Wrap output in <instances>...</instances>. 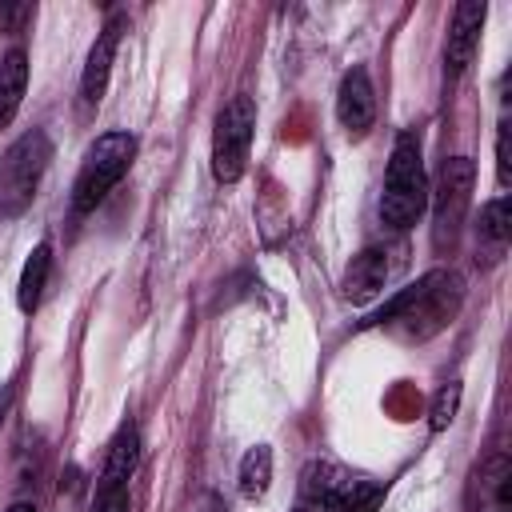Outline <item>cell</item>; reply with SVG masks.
Returning a JSON list of instances; mask_svg holds the SVG:
<instances>
[{
	"label": "cell",
	"mask_w": 512,
	"mask_h": 512,
	"mask_svg": "<svg viewBox=\"0 0 512 512\" xmlns=\"http://www.w3.org/2000/svg\"><path fill=\"white\" fill-rule=\"evenodd\" d=\"M136 460H140V432L136 424H120V432L112 436L108 444V456H104V472H100V488H128L132 472H136Z\"/></svg>",
	"instance_id": "cell-13"
},
{
	"label": "cell",
	"mask_w": 512,
	"mask_h": 512,
	"mask_svg": "<svg viewBox=\"0 0 512 512\" xmlns=\"http://www.w3.org/2000/svg\"><path fill=\"white\" fill-rule=\"evenodd\" d=\"M268 484H272V448L256 444L240 460V496L244 500H260L268 492Z\"/></svg>",
	"instance_id": "cell-17"
},
{
	"label": "cell",
	"mask_w": 512,
	"mask_h": 512,
	"mask_svg": "<svg viewBox=\"0 0 512 512\" xmlns=\"http://www.w3.org/2000/svg\"><path fill=\"white\" fill-rule=\"evenodd\" d=\"M456 408H460V380H448V384H440V392L432 396L428 428H432V432H444V428L456 420Z\"/></svg>",
	"instance_id": "cell-18"
},
{
	"label": "cell",
	"mask_w": 512,
	"mask_h": 512,
	"mask_svg": "<svg viewBox=\"0 0 512 512\" xmlns=\"http://www.w3.org/2000/svg\"><path fill=\"white\" fill-rule=\"evenodd\" d=\"M296 512H304V508H296Z\"/></svg>",
	"instance_id": "cell-23"
},
{
	"label": "cell",
	"mask_w": 512,
	"mask_h": 512,
	"mask_svg": "<svg viewBox=\"0 0 512 512\" xmlns=\"http://www.w3.org/2000/svg\"><path fill=\"white\" fill-rule=\"evenodd\" d=\"M472 184H476V164L468 156L444 160L440 180L428 192V204H432V244L440 252L452 248L460 228H464V216H468V204H472Z\"/></svg>",
	"instance_id": "cell-7"
},
{
	"label": "cell",
	"mask_w": 512,
	"mask_h": 512,
	"mask_svg": "<svg viewBox=\"0 0 512 512\" xmlns=\"http://www.w3.org/2000/svg\"><path fill=\"white\" fill-rule=\"evenodd\" d=\"M428 172H424V156H420V140L416 132H400L392 144V160H388V176H384V196H380V220L396 232L412 228L424 208H428Z\"/></svg>",
	"instance_id": "cell-2"
},
{
	"label": "cell",
	"mask_w": 512,
	"mask_h": 512,
	"mask_svg": "<svg viewBox=\"0 0 512 512\" xmlns=\"http://www.w3.org/2000/svg\"><path fill=\"white\" fill-rule=\"evenodd\" d=\"M484 0H460L456 12H452V24H448V40H444V72L448 80H456L472 56H476V44H480V28H484Z\"/></svg>",
	"instance_id": "cell-9"
},
{
	"label": "cell",
	"mask_w": 512,
	"mask_h": 512,
	"mask_svg": "<svg viewBox=\"0 0 512 512\" xmlns=\"http://www.w3.org/2000/svg\"><path fill=\"white\" fill-rule=\"evenodd\" d=\"M252 136H256V100L240 92L216 112L212 124V176L220 184H236L244 176Z\"/></svg>",
	"instance_id": "cell-6"
},
{
	"label": "cell",
	"mask_w": 512,
	"mask_h": 512,
	"mask_svg": "<svg viewBox=\"0 0 512 512\" xmlns=\"http://www.w3.org/2000/svg\"><path fill=\"white\" fill-rule=\"evenodd\" d=\"M464 512H512V460L504 452L472 464L464 480Z\"/></svg>",
	"instance_id": "cell-8"
},
{
	"label": "cell",
	"mask_w": 512,
	"mask_h": 512,
	"mask_svg": "<svg viewBox=\"0 0 512 512\" xmlns=\"http://www.w3.org/2000/svg\"><path fill=\"white\" fill-rule=\"evenodd\" d=\"M464 304V280L452 268H432L424 272L416 284L400 288L376 316H368L364 324L372 328H388L404 340H428L436 332H444L452 324V316Z\"/></svg>",
	"instance_id": "cell-1"
},
{
	"label": "cell",
	"mask_w": 512,
	"mask_h": 512,
	"mask_svg": "<svg viewBox=\"0 0 512 512\" xmlns=\"http://www.w3.org/2000/svg\"><path fill=\"white\" fill-rule=\"evenodd\" d=\"M132 160H136V136L132 132H104V136H96L88 144L84 164H80L76 184H72V212L76 216L96 212L104 204V196L124 180Z\"/></svg>",
	"instance_id": "cell-4"
},
{
	"label": "cell",
	"mask_w": 512,
	"mask_h": 512,
	"mask_svg": "<svg viewBox=\"0 0 512 512\" xmlns=\"http://www.w3.org/2000/svg\"><path fill=\"white\" fill-rule=\"evenodd\" d=\"M48 160H52V140L44 128H28L8 144L0 160V216H20L32 204L48 172Z\"/></svg>",
	"instance_id": "cell-5"
},
{
	"label": "cell",
	"mask_w": 512,
	"mask_h": 512,
	"mask_svg": "<svg viewBox=\"0 0 512 512\" xmlns=\"http://www.w3.org/2000/svg\"><path fill=\"white\" fill-rule=\"evenodd\" d=\"M4 512H36V504H28V500H16V504H8Z\"/></svg>",
	"instance_id": "cell-21"
},
{
	"label": "cell",
	"mask_w": 512,
	"mask_h": 512,
	"mask_svg": "<svg viewBox=\"0 0 512 512\" xmlns=\"http://www.w3.org/2000/svg\"><path fill=\"white\" fill-rule=\"evenodd\" d=\"M204 512H224V504H220V496H208V500H204Z\"/></svg>",
	"instance_id": "cell-22"
},
{
	"label": "cell",
	"mask_w": 512,
	"mask_h": 512,
	"mask_svg": "<svg viewBox=\"0 0 512 512\" xmlns=\"http://www.w3.org/2000/svg\"><path fill=\"white\" fill-rule=\"evenodd\" d=\"M120 32H124V16H120V12L96 32V40H92V48H88V60H84V72H80V96H84V104H100V100H104Z\"/></svg>",
	"instance_id": "cell-11"
},
{
	"label": "cell",
	"mask_w": 512,
	"mask_h": 512,
	"mask_svg": "<svg viewBox=\"0 0 512 512\" xmlns=\"http://www.w3.org/2000/svg\"><path fill=\"white\" fill-rule=\"evenodd\" d=\"M48 272H52V248L40 240L36 248H32V256L24 260V268H20V284H16V304H20V312H36L40 308V300H44V284H48Z\"/></svg>",
	"instance_id": "cell-15"
},
{
	"label": "cell",
	"mask_w": 512,
	"mask_h": 512,
	"mask_svg": "<svg viewBox=\"0 0 512 512\" xmlns=\"http://www.w3.org/2000/svg\"><path fill=\"white\" fill-rule=\"evenodd\" d=\"M32 20V4H0V32H20Z\"/></svg>",
	"instance_id": "cell-20"
},
{
	"label": "cell",
	"mask_w": 512,
	"mask_h": 512,
	"mask_svg": "<svg viewBox=\"0 0 512 512\" xmlns=\"http://www.w3.org/2000/svg\"><path fill=\"white\" fill-rule=\"evenodd\" d=\"M476 232H480V244H484L492 256H500V252L508 248V236H512L508 196H496V200H488V204L480 208V224H476Z\"/></svg>",
	"instance_id": "cell-16"
},
{
	"label": "cell",
	"mask_w": 512,
	"mask_h": 512,
	"mask_svg": "<svg viewBox=\"0 0 512 512\" xmlns=\"http://www.w3.org/2000/svg\"><path fill=\"white\" fill-rule=\"evenodd\" d=\"M336 120L352 140L368 136V128L376 124V92H372V80L364 68L344 72V80L336 88Z\"/></svg>",
	"instance_id": "cell-10"
},
{
	"label": "cell",
	"mask_w": 512,
	"mask_h": 512,
	"mask_svg": "<svg viewBox=\"0 0 512 512\" xmlns=\"http://www.w3.org/2000/svg\"><path fill=\"white\" fill-rule=\"evenodd\" d=\"M304 512H376L384 500V484L372 476H356L332 460H312L300 472Z\"/></svg>",
	"instance_id": "cell-3"
},
{
	"label": "cell",
	"mask_w": 512,
	"mask_h": 512,
	"mask_svg": "<svg viewBox=\"0 0 512 512\" xmlns=\"http://www.w3.org/2000/svg\"><path fill=\"white\" fill-rule=\"evenodd\" d=\"M388 276H392V260H388V252L384 248H364L360 256H352V264H348V272H344V300H352V304H368L372 296H380V288L388 284Z\"/></svg>",
	"instance_id": "cell-12"
},
{
	"label": "cell",
	"mask_w": 512,
	"mask_h": 512,
	"mask_svg": "<svg viewBox=\"0 0 512 512\" xmlns=\"http://www.w3.org/2000/svg\"><path fill=\"white\" fill-rule=\"evenodd\" d=\"M24 88H28V56L24 48H12L0 56V128L16 120L24 104Z\"/></svg>",
	"instance_id": "cell-14"
},
{
	"label": "cell",
	"mask_w": 512,
	"mask_h": 512,
	"mask_svg": "<svg viewBox=\"0 0 512 512\" xmlns=\"http://www.w3.org/2000/svg\"><path fill=\"white\" fill-rule=\"evenodd\" d=\"M508 180H512V160H508V124H500V132H496V184H500V188H508Z\"/></svg>",
	"instance_id": "cell-19"
}]
</instances>
